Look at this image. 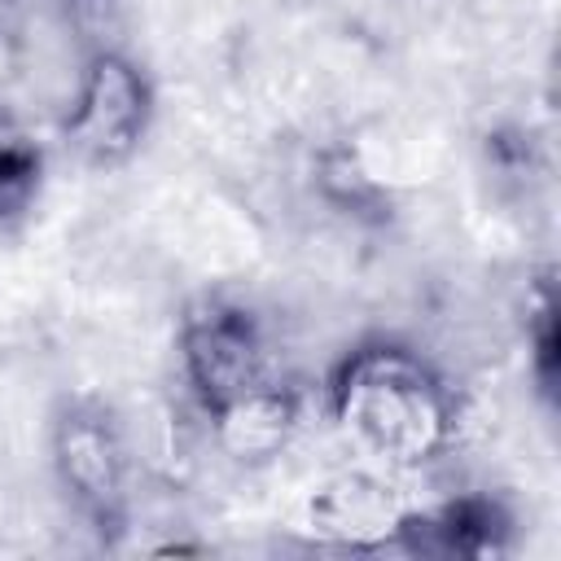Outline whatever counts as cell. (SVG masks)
I'll list each match as a JSON object with an SVG mask.
<instances>
[{"mask_svg": "<svg viewBox=\"0 0 561 561\" xmlns=\"http://www.w3.org/2000/svg\"><path fill=\"white\" fill-rule=\"evenodd\" d=\"M39 175H44V153L31 140V131L0 110V224L18 219L35 193H39Z\"/></svg>", "mask_w": 561, "mask_h": 561, "instance_id": "8", "label": "cell"}, {"mask_svg": "<svg viewBox=\"0 0 561 561\" xmlns=\"http://www.w3.org/2000/svg\"><path fill=\"white\" fill-rule=\"evenodd\" d=\"M403 517H408V508H399V500L390 495V486H381L377 478H359V473H346V478L329 482L311 500L316 530L329 535L333 543L359 548V552L399 548Z\"/></svg>", "mask_w": 561, "mask_h": 561, "instance_id": "6", "label": "cell"}, {"mask_svg": "<svg viewBox=\"0 0 561 561\" xmlns=\"http://www.w3.org/2000/svg\"><path fill=\"white\" fill-rule=\"evenodd\" d=\"M53 469L75 508L114 535L127 522V443L101 403H66L53 421Z\"/></svg>", "mask_w": 561, "mask_h": 561, "instance_id": "4", "label": "cell"}, {"mask_svg": "<svg viewBox=\"0 0 561 561\" xmlns=\"http://www.w3.org/2000/svg\"><path fill=\"white\" fill-rule=\"evenodd\" d=\"M153 114V92L145 70L123 48H96L88 53V66L79 75L70 114H66V140L70 149L92 167L127 162Z\"/></svg>", "mask_w": 561, "mask_h": 561, "instance_id": "2", "label": "cell"}, {"mask_svg": "<svg viewBox=\"0 0 561 561\" xmlns=\"http://www.w3.org/2000/svg\"><path fill=\"white\" fill-rule=\"evenodd\" d=\"M320 193H324L333 206L351 210V215H373V210H381V188L364 175V167H359L351 153H324V162H320Z\"/></svg>", "mask_w": 561, "mask_h": 561, "instance_id": "10", "label": "cell"}, {"mask_svg": "<svg viewBox=\"0 0 561 561\" xmlns=\"http://www.w3.org/2000/svg\"><path fill=\"white\" fill-rule=\"evenodd\" d=\"M333 421L390 469L434 460L456 425L447 381L403 342H359L329 381Z\"/></svg>", "mask_w": 561, "mask_h": 561, "instance_id": "1", "label": "cell"}, {"mask_svg": "<svg viewBox=\"0 0 561 561\" xmlns=\"http://www.w3.org/2000/svg\"><path fill=\"white\" fill-rule=\"evenodd\" d=\"M215 443L224 456L241 465H263L285 451V443L298 430V394L280 381H259L228 403L210 408Z\"/></svg>", "mask_w": 561, "mask_h": 561, "instance_id": "7", "label": "cell"}, {"mask_svg": "<svg viewBox=\"0 0 561 561\" xmlns=\"http://www.w3.org/2000/svg\"><path fill=\"white\" fill-rule=\"evenodd\" d=\"M526 346H530V368L543 394H552L557 386V289L552 276H543L535 285V294L526 298Z\"/></svg>", "mask_w": 561, "mask_h": 561, "instance_id": "9", "label": "cell"}, {"mask_svg": "<svg viewBox=\"0 0 561 561\" xmlns=\"http://www.w3.org/2000/svg\"><path fill=\"white\" fill-rule=\"evenodd\" d=\"M513 517L491 495H456L430 513H408L399 548L421 557H495L508 548Z\"/></svg>", "mask_w": 561, "mask_h": 561, "instance_id": "5", "label": "cell"}, {"mask_svg": "<svg viewBox=\"0 0 561 561\" xmlns=\"http://www.w3.org/2000/svg\"><path fill=\"white\" fill-rule=\"evenodd\" d=\"M70 31L88 44V53L96 48H114V35L123 26V0H61Z\"/></svg>", "mask_w": 561, "mask_h": 561, "instance_id": "11", "label": "cell"}, {"mask_svg": "<svg viewBox=\"0 0 561 561\" xmlns=\"http://www.w3.org/2000/svg\"><path fill=\"white\" fill-rule=\"evenodd\" d=\"M180 364L206 412L267 381V337L259 316L232 298H197L180 320Z\"/></svg>", "mask_w": 561, "mask_h": 561, "instance_id": "3", "label": "cell"}]
</instances>
